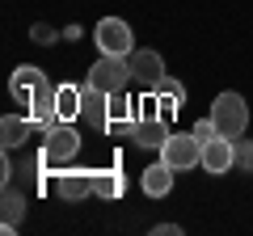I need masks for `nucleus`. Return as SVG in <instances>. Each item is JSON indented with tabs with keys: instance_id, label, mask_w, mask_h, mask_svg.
<instances>
[{
	"instance_id": "obj_21",
	"label": "nucleus",
	"mask_w": 253,
	"mask_h": 236,
	"mask_svg": "<svg viewBox=\"0 0 253 236\" xmlns=\"http://www.w3.org/2000/svg\"><path fill=\"white\" fill-rule=\"evenodd\" d=\"M161 232H165V236H181V228H177V224H156V236H161Z\"/></svg>"
},
{
	"instance_id": "obj_9",
	"label": "nucleus",
	"mask_w": 253,
	"mask_h": 236,
	"mask_svg": "<svg viewBox=\"0 0 253 236\" xmlns=\"http://www.w3.org/2000/svg\"><path fill=\"white\" fill-rule=\"evenodd\" d=\"M131 139H135L139 148H165V139H169V122H165L156 110H144V114L131 122Z\"/></svg>"
},
{
	"instance_id": "obj_12",
	"label": "nucleus",
	"mask_w": 253,
	"mask_h": 236,
	"mask_svg": "<svg viewBox=\"0 0 253 236\" xmlns=\"http://www.w3.org/2000/svg\"><path fill=\"white\" fill-rule=\"evenodd\" d=\"M93 194L97 198H123L126 194V182L118 169H93Z\"/></svg>"
},
{
	"instance_id": "obj_6",
	"label": "nucleus",
	"mask_w": 253,
	"mask_h": 236,
	"mask_svg": "<svg viewBox=\"0 0 253 236\" xmlns=\"http://www.w3.org/2000/svg\"><path fill=\"white\" fill-rule=\"evenodd\" d=\"M161 160L169 164L173 173L194 169V164H203V139L194 135V131H190V135H169L165 148H161Z\"/></svg>"
},
{
	"instance_id": "obj_3",
	"label": "nucleus",
	"mask_w": 253,
	"mask_h": 236,
	"mask_svg": "<svg viewBox=\"0 0 253 236\" xmlns=\"http://www.w3.org/2000/svg\"><path fill=\"white\" fill-rule=\"evenodd\" d=\"M211 118H215L219 135L241 139L245 127H249V106H245L241 93H215V101H211Z\"/></svg>"
},
{
	"instance_id": "obj_10",
	"label": "nucleus",
	"mask_w": 253,
	"mask_h": 236,
	"mask_svg": "<svg viewBox=\"0 0 253 236\" xmlns=\"http://www.w3.org/2000/svg\"><path fill=\"white\" fill-rule=\"evenodd\" d=\"M126 64H131V80L144 84L148 93H152V84L165 76V59H161V51H131V55H126Z\"/></svg>"
},
{
	"instance_id": "obj_7",
	"label": "nucleus",
	"mask_w": 253,
	"mask_h": 236,
	"mask_svg": "<svg viewBox=\"0 0 253 236\" xmlns=\"http://www.w3.org/2000/svg\"><path fill=\"white\" fill-rule=\"evenodd\" d=\"M42 186L51 194H59L63 202H81V198L93 194V169H63V173H55V177H46Z\"/></svg>"
},
{
	"instance_id": "obj_5",
	"label": "nucleus",
	"mask_w": 253,
	"mask_h": 236,
	"mask_svg": "<svg viewBox=\"0 0 253 236\" xmlns=\"http://www.w3.org/2000/svg\"><path fill=\"white\" fill-rule=\"evenodd\" d=\"M93 42L101 46V55H131L135 51V34L123 17H101L93 30Z\"/></svg>"
},
{
	"instance_id": "obj_14",
	"label": "nucleus",
	"mask_w": 253,
	"mask_h": 236,
	"mask_svg": "<svg viewBox=\"0 0 253 236\" xmlns=\"http://www.w3.org/2000/svg\"><path fill=\"white\" fill-rule=\"evenodd\" d=\"M173 190V169L169 164H152V169H144V194H152V198H165V194Z\"/></svg>"
},
{
	"instance_id": "obj_1",
	"label": "nucleus",
	"mask_w": 253,
	"mask_h": 236,
	"mask_svg": "<svg viewBox=\"0 0 253 236\" xmlns=\"http://www.w3.org/2000/svg\"><path fill=\"white\" fill-rule=\"evenodd\" d=\"M9 89H13V97L26 106V114L34 118V122H46V127H51L55 118H59V106H55V101H59V89L46 80L42 68H30V64L17 68L13 80H9Z\"/></svg>"
},
{
	"instance_id": "obj_4",
	"label": "nucleus",
	"mask_w": 253,
	"mask_h": 236,
	"mask_svg": "<svg viewBox=\"0 0 253 236\" xmlns=\"http://www.w3.org/2000/svg\"><path fill=\"white\" fill-rule=\"evenodd\" d=\"M84 80L97 84V89H106V93H123L126 84H131V64H126V55H101L97 64L89 68Z\"/></svg>"
},
{
	"instance_id": "obj_13",
	"label": "nucleus",
	"mask_w": 253,
	"mask_h": 236,
	"mask_svg": "<svg viewBox=\"0 0 253 236\" xmlns=\"http://www.w3.org/2000/svg\"><path fill=\"white\" fill-rule=\"evenodd\" d=\"M30 139V114L21 118V114H4L0 118V144L4 148H17V144H26Z\"/></svg>"
},
{
	"instance_id": "obj_18",
	"label": "nucleus",
	"mask_w": 253,
	"mask_h": 236,
	"mask_svg": "<svg viewBox=\"0 0 253 236\" xmlns=\"http://www.w3.org/2000/svg\"><path fill=\"white\" fill-rule=\"evenodd\" d=\"M152 93H169V97H177V101H186V89H181L173 76H161V80L152 84Z\"/></svg>"
},
{
	"instance_id": "obj_17",
	"label": "nucleus",
	"mask_w": 253,
	"mask_h": 236,
	"mask_svg": "<svg viewBox=\"0 0 253 236\" xmlns=\"http://www.w3.org/2000/svg\"><path fill=\"white\" fill-rule=\"evenodd\" d=\"M110 118H123V122H135V101L126 97V89L123 93H110Z\"/></svg>"
},
{
	"instance_id": "obj_19",
	"label": "nucleus",
	"mask_w": 253,
	"mask_h": 236,
	"mask_svg": "<svg viewBox=\"0 0 253 236\" xmlns=\"http://www.w3.org/2000/svg\"><path fill=\"white\" fill-rule=\"evenodd\" d=\"M194 135H199L203 144H207V139H215V135H219V127H215V118H211V114H207V118H199V122H194Z\"/></svg>"
},
{
	"instance_id": "obj_16",
	"label": "nucleus",
	"mask_w": 253,
	"mask_h": 236,
	"mask_svg": "<svg viewBox=\"0 0 253 236\" xmlns=\"http://www.w3.org/2000/svg\"><path fill=\"white\" fill-rule=\"evenodd\" d=\"M21 215H26V194H17V190L4 186V232H17Z\"/></svg>"
},
{
	"instance_id": "obj_11",
	"label": "nucleus",
	"mask_w": 253,
	"mask_h": 236,
	"mask_svg": "<svg viewBox=\"0 0 253 236\" xmlns=\"http://www.w3.org/2000/svg\"><path fill=\"white\" fill-rule=\"evenodd\" d=\"M203 169H207V173L236 169V139H228V135L207 139V144H203Z\"/></svg>"
},
{
	"instance_id": "obj_20",
	"label": "nucleus",
	"mask_w": 253,
	"mask_h": 236,
	"mask_svg": "<svg viewBox=\"0 0 253 236\" xmlns=\"http://www.w3.org/2000/svg\"><path fill=\"white\" fill-rule=\"evenodd\" d=\"M236 169L253 173V144H236Z\"/></svg>"
},
{
	"instance_id": "obj_8",
	"label": "nucleus",
	"mask_w": 253,
	"mask_h": 236,
	"mask_svg": "<svg viewBox=\"0 0 253 236\" xmlns=\"http://www.w3.org/2000/svg\"><path fill=\"white\" fill-rule=\"evenodd\" d=\"M81 118L89 122L93 131H106L110 127V93L84 80L81 84Z\"/></svg>"
},
{
	"instance_id": "obj_2",
	"label": "nucleus",
	"mask_w": 253,
	"mask_h": 236,
	"mask_svg": "<svg viewBox=\"0 0 253 236\" xmlns=\"http://www.w3.org/2000/svg\"><path fill=\"white\" fill-rule=\"evenodd\" d=\"M76 152H81V135H76V127H72V122H63V118H55L51 127H46V135H42L38 169H59V164H68Z\"/></svg>"
},
{
	"instance_id": "obj_15",
	"label": "nucleus",
	"mask_w": 253,
	"mask_h": 236,
	"mask_svg": "<svg viewBox=\"0 0 253 236\" xmlns=\"http://www.w3.org/2000/svg\"><path fill=\"white\" fill-rule=\"evenodd\" d=\"M59 118L63 122H72V118H81V84H59Z\"/></svg>"
}]
</instances>
